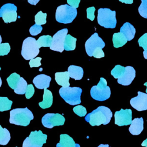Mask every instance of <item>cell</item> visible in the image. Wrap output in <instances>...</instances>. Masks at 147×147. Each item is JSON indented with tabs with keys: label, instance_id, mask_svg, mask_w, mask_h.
Here are the masks:
<instances>
[{
	"label": "cell",
	"instance_id": "cell-18",
	"mask_svg": "<svg viewBox=\"0 0 147 147\" xmlns=\"http://www.w3.org/2000/svg\"><path fill=\"white\" fill-rule=\"evenodd\" d=\"M60 138V142L57 144L56 147H80L79 144H75L73 138L68 134H61Z\"/></svg>",
	"mask_w": 147,
	"mask_h": 147
},
{
	"label": "cell",
	"instance_id": "cell-38",
	"mask_svg": "<svg viewBox=\"0 0 147 147\" xmlns=\"http://www.w3.org/2000/svg\"><path fill=\"white\" fill-rule=\"evenodd\" d=\"M34 93V88L33 86L31 84H28L26 88V92H25V96L26 99H30Z\"/></svg>",
	"mask_w": 147,
	"mask_h": 147
},
{
	"label": "cell",
	"instance_id": "cell-25",
	"mask_svg": "<svg viewBox=\"0 0 147 147\" xmlns=\"http://www.w3.org/2000/svg\"><path fill=\"white\" fill-rule=\"evenodd\" d=\"M52 37L49 35H44L38 38L37 43L40 48L42 47H50L52 44Z\"/></svg>",
	"mask_w": 147,
	"mask_h": 147
},
{
	"label": "cell",
	"instance_id": "cell-2",
	"mask_svg": "<svg viewBox=\"0 0 147 147\" xmlns=\"http://www.w3.org/2000/svg\"><path fill=\"white\" fill-rule=\"evenodd\" d=\"M33 119V115L27 107L14 109L10 112V123L26 126Z\"/></svg>",
	"mask_w": 147,
	"mask_h": 147
},
{
	"label": "cell",
	"instance_id": "cell-50",
	"mask_svg": "<svg viewBox=\"0 0 147 147\" xmlns=\"http://www.w3.org/2000/svg\"><path fill=\"white\" fill-rule=\"evenodd\" d=\"M16 147H17V146H16Z\"/></svg>",
	"mask_w": 147,
	"mask_h": 147
},
{
	"label": "cell",
	"instance_id": "cell-22",
	"mask_svg": "<svg viewBox=\"0 0 147 147\" xmlns=\"http://www.w3.org/2000/svg\"><path fill=\"white\" fill-rule=\"evenodd\" d=\"M68 72L69 76L75 80H80L83 76V69L79 66L70 65L68 68Z\"/></svg>",
	"mask_w": 147,
	"mask_h": 147
},
{
	"label": "cell",
	"instance_id": "cell-23",
	"mask_svg": "<svg viewBox=\"0 0 147 147\" xmlns=\"http://www.w3.org/2000/svg\"><path fill=\"white\" fill-rule=\"evenodd\" d=\"M127 41V40L121 32L115 33L113 36V42L115 48L121 47Z\"/></svg>",
	"mask_w": 147,
	"mask_h": 147
},
{
	"label": "cell",
	"instance_id": "cell-44",
	"mask_svg": "<svg viewBox=\"0 0 147 147\" xmlns=\"http://www.w3.org/2000/svg\"><path fill=\"white\" fill-rule=\"evenodd\" d=\"M141 145L143 146H145V147H147V138L146 140H145L141 144Z\"/></svg>",
	"mask_w": 147,
	"mask_h": 147
},
{
	"label": "cell",
	"instance_id": "cell-30",
	"mask_svg": "<svg viewBox=\"0 0 147 147\" xmlns=\"http://www.w3.org/2000/svg\"><path fill=\"white\" fill-rule=\"evenodd\" d=\"M125 71V67H122L120 65H117L111 70V74L114 76V78L118 79L122 76Z\"/></svg>",
	"mask_w": 147,
	"mask_h": 147
},
{
	"label": "cell",
	"instance_id": "cell-12",
	"mask_svg": "<svg viewBox=\"0 0 147 147\" xmlns=\"http://www.w3.org/2000/svg\"><path fill=\"white\" fill-rule=\"evenodd\" d=\"M68 29H63L56 32L52 37V44L50 49L53 51L62 52L64 49V42L65 36L67 35Z\"/></svg>",
	"mask_w": 147,
	"mask_h": 147
},
{
	"label": "cell",
	"instance_id": "cell-45",
	"mask_svg": "<svg viewBox=\"0 0 147 147\" xmlns=\"http://www.w3.org/2000/svg\"><path fill=\"white\" fill-rule=\"evenodd\" d=\"M143 54H144V58L147 59V49L146 50H144V51L143 52Z\"/></svg>",
	"mask_w": 147,
	"mask_h": 147
},
{
	"label": "cell",
	"instance_id": "cell-16",
	"mask_svg": "<svg viewBox=\"0 0 147 147\" xmlns=\"http://www.w3.org/2000/svg\"><path fill=\"white\" fill-rule=\"evenodd\" d=\"M51 78L44 74H40L36 76L33 80L35 86L39 89H45L49 87Z\"/></svg>",
	"mask_w": 147,
	"mask_h": 147
},
{
	"label": "cell",
	"instance_id": "cell-31",
	"mask_svg": "<svg viewBox=\"0 0 147 147\" xmlns=\"http://www.w3.org/2000/svg\"><path fill=\"white\" fill-rule=\"evenodd\" d=\"M47 14L43 13L41 11H38L35 16V22L37 25H43L47 22L46 21Z\"/></svg>",
	"mask_w": 147,
	"mask_h": 147
},
{
	"label": "cell",
	"instance_id": "cell-21",
	"mask_svg": "<svg viewBox=\"0 0 147 147\" xmlns=\"http://www.w3.org/2000/svg\"><path fill=\"white\" fill-rule=\"evenodd\" d=\"M53 102V95L51 91L47 90V88L44 89V92L43 94V100L41 102H39L38 105L42 109H47L50 107Z\"/></svg>",
	"mask_w": 147,
	"mask_h": 147
},
{
	"label": "cell",
	"instance_id": "cell-9",
	"mask_svg": "<svg viewBox=\"0 0 147 147\" xmlns=\"http://www.w3.org/2000/svg\"><path fill=\"white\" fill-rule=\"evenodd\" d=\"M17 7L13 3L3 5L0 9V17L5 23L15 22L17 18Z\"/></svg>",
	"mask_w": 147,
	"mask_h": 147
},
{
	"label": "cell",
	"instance_id": "cell-28",
	"mask_svg": "<svg viewBox=\"0 0 147 147\" xmlns=\"http://www.w3.org/2000/svg\"><path fill=\"white\" fill-rule=\"evenodd\" d=\"M27 86H28V84H27L26 81L23 78L21 77L20 82L18 83L17 87L16 88L15 90H14V92L17 94H21V95L24 94L26 92Z\"/></svg>",
	"mask_w": 147,
	"mask_h": 147
},
{
	"label": "cell",
	"instance_id": "cell-48",
	"mask_svg": "<svg viewBox=\"0 0 147 147\" xmlns=\"http://www.w3.org/2000/svg\"><path fill=\"white\" fill-rule=\"evenodd\" d=\"M0 70H1V67H0ZM1 84H2V80H1V78L0 77V87L1 86Z\"/></svg>",
	"mask_w": 147,
	"mask_h": 147
},
{
	"label": "cell",
	"instance_id": "cell-10",
	"mask_svg": "<svg viewBox=\"0 0 147 147\" xmlns=\"http://www.w3.org/2000/svg\"><path fill=\"white\" fill-rule=\"evenodd\" d=\"M41 121L44 127L52 128L56 126L64 125L65 118L62 115L58 113H47L42 117Z\"/></svg>",
	"mask_w": 147,
	"mask_h": 147
},
{
	"label": "cell",
	"instance_id": "cell-49",
	"mask_svg": "<svg viewBox=\"0 0 147 147\" xmlns=\"http://www.w3.org/2000/svg\"><path fill=\"white\" fill-rule=\"evenodd\" d=\"M1 41H2V38H1V36L0 35V44H1Z\"/></svg>",
	"mask_w": 147,
	"mask_h": 147
},
{
	"label": "cell",
	"instance_id": "cell-17",
	"mask_svg": "<svg viewBox=\"0 0 147 147\" xmlns=\"http://www.w3.org/2000/svg\"><path fill=\"white\" fill-rule=\"evenodd\" d=\"M144 120L142 117L134 119L129 128L130 133L133 135H138L144 129Z\"/></svg>",
	"mask_w": 147,
	"mask_h": 147
},
{
	"label": "cell",
	"instance_id": "cell-8",
	"mask_svg": "<svg viewBox=\"0 0 147 147\" xmlns=\"http://www.w3.org/2000/svg\"><path fill=\"white\" fill-rule=\"evenodd\" d=\"M47 136L41 130L31 131L29 137L26 138L22 144V147H42L46 143Z\"/></svg>",
	"mask_w": 147,
	"mask_h": 147
},
{
	"label": "cell",
	"instance_id": "cell-36",
	"mask_svg": "<svg viewBox=\"0 0 147 147\" xmlns=\"http://www.w3.org/2000/svg\"><path fill=\"white\" fill-rule=\"evenodd\" d=\"M140 47H142L144 50L147 49V33L143 34L138 40Z\"/></svg>",
	"mask_w": 147,
	"mask_h": 147
},
{
	"label": "cell",
	"instance_id": "cell-47",
	"mask_svg": "<svg viewBox=\"0 0 147 147\" xmlns=\"http://www.w3.org/2000/svg\"><path fill=\"white\" fill-rule=\"evenodd\" d=\"M144 86H146V94H147V82H146V83H144Z\"/></svg>",
	"mask_w": 147,
	"mask_h": 147
},
{
	"label": "cell",
	"instance_id": "cell-20",
	"mask_svg": "<svg viewBox=\"0 0 147 147\" xmlns=\"http://www.w3.org/2000/svg\"><path fill=\"white\" fill-rule=\"evenodd\" d=\"M69 75L68 71L61 72H56L55 74V80L57 83L61 86L63 87H69Z\"/></svg>",
	"mask_w": 147,
	"mask_h": 147
},
{
	"label": "cell",
	"instance_id": "cell-19",
	"mask_svg": "<svg viewBox=\"0 0 147 147\" xmlns=\"http://www.w3.org/2000/svg\"><path fill=\"white\" fill-rule=\"evenodd\" d=\"M120 32L123 34L127 41L131 40L136 33V29L129 22H125L120 28Z\"/></svg>",
	"mask_w": 147,
	"mask_h": 147
},
{
	"label": "cell",
	"instance_id": "cell-33",
	"mask_svg": "<svg viewBox=\"0 0 147 147\" xmlns=\"http://www.w3.org/2000/svg\"><path fill=\"white\" fill-rule=\"evenodd\" d=\"M74 112L80 117H84L87 114L86 109L82 105L76 106L73 108Z\"/></svg>",
	"mask_w": 147,
	"mask_h": 147
},
{
	"label": "cell",
	"instance_id": "cell-29",
	"mask_svg": "<svg viewBox=\"0 0 147 147\" xmlns=\"http://www.w3.org/2000/svg\"><path fill=\"white\" fill-rule=\"evenodd\" d=\"M13 102L7 97L0 96V111L9 110L11 109Z\"/></svg>",
	"mask_w": 147,
	"mask_h": 147
},
{
	"label": "cell",
	"instance_id": "cell-37",
	"mask_svg": "<svg viewBox=\"0 0 147 147\" xmlns=\"http://www.w3.org/2000/svg\"><path fill=\"white\" fill-rule=\"evenodd\" d=\"M41 57H36L34 59H32L30 60L29 63L30 67L32 68V67H38L40 66L41 65Z\"/></svg>",
	"mask_w": 147,
	"mask_h": 147
},
{
	"label": "cell",
	"instance_id": "cell-14",
	"mask_svg": "<svg viewBox=\"0 0 147 147\" xmlns=\"http://www.w3.org/2000/svg\"><path fill=\"white\" fill-rule=\"evenodd\" d=\"M131 106L138 111L147 110V94L138 92V95L131 99L130 101Z\"/></svg>",
	"mask_w": 147,
	"mask_h": 147
},
{
	"label": "cell",
	"instance_id": "cell-46",
	"mask_svg": "<svg viewBox=\"0 0 147 147\" xmlns=\"http://www.w3.org/2000/svg\"><path fill=\"white\" fill-rule=\"evenodd\" d=\"M98 147H110L109 145L107 144H106V145H104V144H100L99 145Z\"/></svg>",
	"mask_w": 147,
	"mask_h": 147
},
{
	"label": "cell",
	"instance_id": "cell-3",
	"mask_svg": "<svg viewBox=\"0 0 147 147\" xmlns=\"http://www.w3.org/2000/svg\"><path fill=\"white\" fill-rule=\"evenodd\" d=\"M82 92V90L77 87H61L59 90V94L61 97L71 105H76L80 103Z\"/></svg>",
	"mask_w": 147,
	"mask_h": 147
},
{
	"label": "cell",
	"instance_id": "cell-43",
	"mask_svg": "<svg viewBox=\"0 0 147 147\" xmlns=\"http://www.w3.org/2000/svg\"><path fill=\"white\" fill-rule=\"evenodd\" d=\"M40 0H28V2L31 4V5H36L39 1Z\"/></svg>",
	"mask_w": 147,
	"mask_h": 147
},
{
	"label": "cell",
	"instance_id": "cell-34",
	"mask_svg": "<svg viewBox=\"0 0 147 147\" xmlns=\"http://www.w3.org/2000/svg\"><path fill=\"white\" fill-rule=\"evenodd\" d=\"M10 50V47L9 43L0 44V56L7 55Z\"/></svg>",
	"mask_w": 147,
	"mask_h": 147
},
{
	"label": "cell",
	"instance_id": "cell-1",
	"mask_svg": "<svg viewBox=\"0 0 147 147\" xmlns=\"http://www.w3.org/2000/svg\"><path fill=\"white\" fill-rule=\"evenodd\" d=\"M113 114L110 109L105 106H99L85 117V120L91 126H99L108 124Z\"/></svg>",
	"mask_w": 147,
	"mask_h": 147
},
{
	"label": "cell",
	"instance_id": "cell-35",
	"mask_svg": "<svg viewBox=\"0 0 147 147\" xmlns=\"http://www.w3.org/2000/svg\"><path fill=\"white\" fill-rule=\"evenodd\" d=\"M42 30V28L41 25L34 24L31 26L29 29V32L32 36H36L41 33Z\"/></svg>",
	"mask_w": 147,
	"mask_h": 147
},
{
	"label": "cell",
	"instance_id": "cell-15",
	"mask_svg": "<svg viewBox=\"0 0 147 147\" xmlns=\"http://www.w3.org/2000/svg\"><path fill=\"white\" fill-rule=\"evenodd\" d=\"M136 76V71L131 66L125 67V71L121 77L118 79V83L123 86H128L131 84Z\"/></svg>",
	"mask_w": 147,
	"mask_h": 147
},
{
	"label": "cell",
	"instance_id": "cell-13",
	"mask_svg": "<svg viewBox=\"0 0 147 147\" xmlns=\"http://www.w3.org/2000/svg\"><path fill=\"white\" fill-rule=\"evenodd\" d=\"M115 124L118 126H124L131 124L132 121V112L130 109H122L116 111L114 115Z\"/></svg>",
	"mask_w": 147,
	"mask_h": 147
},
{
	"label": "cell",
	"instance_id": "cell-42",
	"mask_svg": "<svg viewBox=\"0 0 147 147\" xmlns=\"http://www.w3.org/2000/svg\"><path fill=\"white\" fill-rule=\"evenodd\" d=\"M120 2L127 4H131L133 2V0H119Z\"/></svg>",
	"mask_w": 147,
	"mask_h": 147
},
{
	"label": "cell",
	"instance_id": "cell-11",
	"mask_svg": "<svg viewBox=\"0 0 147 147\" xmlns=\"http://www.w3.org/2000/svg\"><path fill=\"white\" fill-rule=\"evenodd\" d=\"M105 46V44L104 41L99 37L97 33H94L85 43L86 51L89 56H92L94 51L97 48L102 49Z\"/></svg>",
	"mask_w": 147,
	"mask_h": 147
},
{
	"label": "cell",
	"instance_id": "cell-4",
	"mask_svg": "<svg viewBox=\"0 0 147 147\" xmlns=\"http://www.w3.org/2000/svg\"><path fill=\"white\" fill-rule=\"evenodd\" d=\"M76 9L67 4L60 5L56 9V20L60 23H71L76 18Z\"/></svg>",
	"mask_w": 147,
	"mask_h": 147
},
{
	"label": "cell",
	"instance_id": "cell-32",
	"mask_svg": "<svg viewBox=\"0 0 147 147\" xmlns=\"http://www.w3.org/2000/svg\"><path fill=\"white\" fill-rule=\"evenodd\" d=\"M138 12L142 17L147 18V0H141V3L138 7Z\"/></svg>",
	"mask_w": 147,
	"mask_h": 147
},
{
	"label": "cell",
	"instance_id": "cell-7",
	"mask_svg": "<svg viewBox=\"0 0 147 147\" xmlns=\"http://www.w3.org/2000/svg\"><path fill=\"white\" fill-rule=\"evenodd\" d=\"M39 47L35 38L28 37L24 40L21 50V55L25 60H31L39 53Z\"/></svg>",
	"mask_w": 147,
	"mask_h": 147
},
{
	"label": "cell",
	"instance_id": "cell-41",
	"mask_svg": "<svg viewBox=\"0 0 147 147\" xmlns=\"http://www.w3.org/2000/svg\"><path fill=\"white\" fill-rule=\"evenodd\" d=\"M80 2V0H67L68 4L69 6L76 9L78 7Z\"/></svg>",
	"mask_w": 147,
	"mask_h": 147
},
{
	"label": "cell",
	"instance_id": "cell-26",
	"mask_svg": "<svg viewBox=\"0 0 147 147\" xmlns=\"http://www.w3.org/2000/svg\"><path fill=\"white\" fill-rule=\"evenodd\" d=\"M10 140V134L9 130L3 128L0 125V145H6Z\"/></svg>",
	"mask_w": 147,
	"mask_h": 147
},
{
	"label": "cell",
	"instance_id": "cell-5",
	"mask_svg": "<svg viewBox=\"0 0 147 147\" xmlns=\"http://www.w3.org/2000/svg\"><path fill=\"white\" fill-rule=\"evenodd\" d=\"M115 11L108 8H100L98 11V22L106 28H114L117 24Z\"/></svg>",
	"mask_w": 147,
	"mask_h": 147
},
{
	"label": "cell",
	"instance_id": "cell-39",
	"mask_svg": "<svg viewBox=\"0 0 147 147\" xmlns=\"http://www.w3.org/2000/svg\"><path fill=\"white\" fill-rule=\"evenodd\" d=\"M86 10H87V18L90 19L91 21H93L95 18L94 13L95 11V8L92 6L87 8Z\"/></svg>",
	"mask_w": 147,
	"mask_h": 147
},
{
	"label": "cell",
	"instance_id": "cell-6",
	"mask_svg": "<svg viewBox=\"0 0 147 147\" xmlns=\"http://www.w3.org/2000/svg\"><path fill=\"white\" fill-rule=\"evenodd\" d=\"M90 94L93 99L98 101H104L109 99L111 91L110 87L107 86L106 79L100 78L98 84L91 88Z\"/></svg>",
	"mask_w": 147,
	"mask_h": 147
},
{
	"label": "cell",
	"instance_id": "cell-40",
	"mask_svg": "<svg viewBox=\"0 0 147 147\" xmlns=\"http://www.w3.org/2000/svg\"><path fill=\"white\" fill-rule=\"evenodd\" d=\"M92 56H94L95 58H101L105 56V54L103 51H102V49L100 48H97L93 52Z\"/></svg>",
	"mask_w": 147,
	"mask_h": 147
},
{
	"label": "cell",
	"instance_id": "cell-27",
	"mask_svg": "<svg viewBox=\"0 0 147 147\" xmlns=\"http://www.w3.org/2000/svg\"><path fill=\"white\" fill-rule=\"evenodd\" d=\"M20 78L21 77L18 74L16 73H13L7 78L6 80L8 83L9 87L12 89L15 90L18 85V83L20 82Z\"/></svg>",
	"mask_w": 147,
	"mask_h": 147
},
{
	"label": "cell",
	"instance_id": "cell-24",
	"mask_svg": "<svg viewBox=\"0 0 147 147\" xmlns=\"http://www.w3.org/2000/svg\"><path fill=\"white\" fill-rule=\"evenodd\" d=\"M76 38L67 34L65 36L64 42V49L65 51H73L76 48Z\"/></svg>",
	"mask_w": 147,
	"mask_h": 147
}]
</instances>
